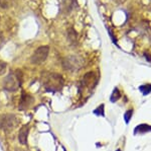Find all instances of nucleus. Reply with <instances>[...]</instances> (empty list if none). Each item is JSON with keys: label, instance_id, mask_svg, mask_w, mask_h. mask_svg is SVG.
I'll use <instances>...</instances> for the list:
<instances>
[{"label": "nucleus", "instance_id": "nucleus-13", "mask_svg": "<svg viewBox=\"0 0 151 151\" xmlns=\"http://www.w3.org/2000/svg\"><path fill=\"white\" fill-rule=\"evenodd\" d=\"M94 114L97 116H102V117H105V113H104V104H100V106L97 108L94 111Z\"/></svg>", "mask_w": 151, "mask_h": 151}, {"label": "nucleus", "instance_id": "nucleus-3", "mask_svg": "<svg viewBox=\"0 0 151 151\" xmlns=\"http://www.w3.org/2000/svg\"><path fill=\"white\" fill-rule=\"evenodd\" d=\"M19 124V119L13 114H5L0 117V129L11 131Z\"/></svg>", "mask_w": 151, "mask_h": 151}, {"label": "nucleus", "instance_id": "nucleus-8", "mask_svg": "<svg viewBox=\"0 0 151 151\" xmlns=\"http://www.w3.org/2000/svg\"><path fill=\"white\" fill-rule=\"evenodd\" d=\"M151 132V126L148 124H140L134 129V134L135 135H142V134Z\"/></svg>", "mask_w": 151, "mask_h": 151}, {"label": "nucleus", "instance_id": "nucleus-10", "mask_svg": "<svg viewBox=\"0 0 151 151\" xmlns=\"http://www.w3.org/2000/svg\"><path fill=\"white\" fill-rule=\"evenodd\" d=\"M68 40L70 41L72 46H76L78 44V34L74 28H70L68 31Z\"/></svg>", "mask_w": 151, "mask_h": 151}, {"label": "nucleus", "instance_id": "nucleus-4", "mask_svg": "<svg viewBox=\"0 0 151 151\" xmlns=\"http://www.w3.org/2000/svg\"><path fill=\"white\" fill-rule=\"evenodd\" d=\"M84 66V59L80 56H69L64 61V67L68 71H78Z\"/></svg>", "mask_w": 151, "mask_h": 151}, {"label": "nucleus", "instance_id": "nucleus-16", "mask_svg": "<svg viewBox=\"0 0 151 151\" xmlns=\"http://www.w3.org/2000/svg\"><path fill=\"white\" fill-rule=\"evenodd\" d=\"M6 68H7V64L4 61L0 60V75L4 74L6 72Z\"/></svg>", "mask_w": 151, "mask_h": 151}, {"label": "nucleus", "instance_id": "nucleus-6", "mask_svg": "<svg viewBox=\"0 0 151 151\" xmlns=\"http://www.w3.org/2000/svg\"><path fill=\"white\" fill-rule=\"evenodd\" d=\"M33 101V97L30 94L26 93V92H22L20 98V103H19V109H25L30 107V104Z\"/></svg>", "mask_w": 151, "mask_h": 151}, {"label": "nucleus", "instance_id": "nucleus-18", "mask_svg": "<svg viewBox=\"0 0 151 151\" xmlns=\"http://www.w3.org/2000/svg\"><path fill=\"white\" fill-rule=\"evenodd\" d=\"M117 151H121V150H120V149H118V150H117Z\"/></svg>", "mask_w": 151, "mask_h": 151}, {"label": "nucleus", "instance_id": "nucleus-15", "mask_svg": "<svg viewBox=\"0 0 151 151\" xmlns=\"http://www.w3.org/2000/svg\"><path fill=\"white\" fill-rule=\"evenodd\" d=\"M132 115H133V111H132V109H128V111L125 113V116H124V118H125L126 124H128L129 122H130L131 117H132Z\"/></svg>", "mask_w": 151, "mask_h": 151}, {"label": "nucleus", "instance_id": "nucleus-17", "mask_svg": "<svg viewBox=\"0 0 151 151\" xmlns=\"http://www.w3.org/2000/svg\"><path fill=\"white\" fill-rule=\"evenodd\" d=\"M3 43H4V40H3V38H2V36L0 35V48L2 47V45H3Z\"/></svg>", "mask_w": 151, "mask_h": 151}, {"label": "nucleus", "instance_id": "nucleus-9", "mask_svg": "<svg viewBox=\"0 0 151 151\" xmlns=\"http://www.w3.org/2000/svg\"><path fill=\"white\" fill-rule=\"evenodd\" d=\"M95 78H96V74L94 72H90V73H87L82 79V84L84 86H89L91 82H95Z\"/></svg>", "mask_w": 151, "mask_h": 151}, {"label": "nucleus", "instance_id": "nucleus-1", "mask_svg": "<svg viewBox=\"0 0 151 151\" xmlns=\"http://www.w3.org/2000/svg\"><path fill=\"white\" fill-rule=\"evenodd\" d=\"M41 81L45 88L48 91L60 90L64 85V79L57 73H45L41 77Z\"/></svg>", "mask_w": 151, "mask_h": 151}, {"label": "nucleus", "instance_id": "nucleus-7", "mask_svg": "<svg viewBox=\"0 0 151 151\" xmlns=\"http://www.w3.org/2000/svg\"><path fill=\"white\" fill-rule=\"evenodd\" d=\"M28 132H29V127H28V126H23V127L19 130L18 140H19V143H20V144L25 145L26 143H27Z\"/></svg>", "mask_w": 151, "mask_h": 151}, {"label": "nucleus", "instance_id": "nucleus-2", "mask_svg": "<svg viewBox=\"0 0 151 151\" xmlns=\"http://www.w3.org/2000/svg\"><path fill=\"white\" fill-rule=\"evenodd\" d=\"M22 83V72L15 70L4 79L3 86L7 91H16Z\"/></svg>", "mask_w": 151, "mask_h": 151}, {"label": "nucleus", "instance_id": "nucleus-14", "mask_svg": "<svg viewBox=\"0 0 151 151\" xmlns=\"http://www.w3.org/2000/svg\"><path fill=\"white\" fill-rule=\"evenodd\" d=\"M12 4V0H0V7L2 8H8Z\"/></svg>", "mask_w": 151, "mask_h": 151}, {"label": "nucleus", "instance_id": "nucleus-5", "mask_svg": "<svg viewBox=\"0 0 151 151\" xmlns=\"http://www.w3.org/2000/svg\"><path fill=\"white\" fill-rule=\"evenodd\" d=\"M48 53H50V47L48 46H41L35 51V53L30 58V62L35 65L41 64L47 60Z\"/></svg>", "mask_w": 151, "mask_h": 151}, {"label": "nucleus", "instance_id": "nucleus-11", "mask_svg": "<svg viewBox=\"0 0 151 151\" xmlns=\"http://www.w3.org/2000/svg\"><path fill=\"white\" fill-rule=\"evenodd\" d=\"M120 97H121V92L119 91V89L116 87V88L113 90V92H112L110 101H112V103H116L117 101H119V98H120Z\"/></svg>", "mask_w": 151, "mask_h": 151}, {"label": "nucleus", "instance_id": "nucleus-12", "mask_svg": "<svg viewBox=\"0 0 151 151\" xmlns=\"http://www.w3.org/2000/svg\"><path fill=\"white\" fill-rule=\"evenodd\" d=\"M140 91L143 93V96H148L151 92V84H145V85H141L139 87Z\"/></svg>", "mask_w": 151, "mask_h": 151}]
</instances>
